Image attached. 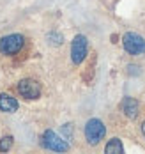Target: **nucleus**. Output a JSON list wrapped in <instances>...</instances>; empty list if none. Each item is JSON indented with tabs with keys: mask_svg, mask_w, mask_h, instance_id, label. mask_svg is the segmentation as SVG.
Segmentation results:
<instances>
[{
	"mask_svg": "<svg viewBox=\"0 0 145 154\" xmlns=\"http://www.w3.org/2000/svg\"><path fill=\"white\" fill-rule=\"evenodd\" d=\"M85 55H87V37L76 35L73 45H71V59L74 64H80V62H83Z\"/></svg>",
	"mask_w": 145,
	"mask_h": 154,
	"instance_id": "obj_6",
	"label": "nucleus"
},
{
	"mask_svg": "<svg viewBox=\"0 0 145 154\" xmlns=\"http://www.w3.org/2000/svg\"><path fill=\"white\" fill-rule=\"evenodd\" d=\"M122 143H120V140L119 138H112L108 143H106V147H104V152L106 154H122Z\"/></svg>",
	"mask_w": 145,
	"mask_h": 154,
	"instance_id": "obj_9",
	"label": "nucleus"
},
{
	"mask_svg": "<svg viewBox=\"0 0 145 154\" xmlns=\"http://www.w3.org/2000/svg\"><path fill=\"white\" fill-rule=\"evenodd\" d=\"M11 145H13V138H11V137H4V138L0 140V152L9 151V149H11Z\"/></svg>",
	"mask_w": 145,
	"mask_h": 154,
	"instance_id": "obj_10",
	"label": "nucleus"
},
{
	"mask_svg": "<svg viewBox=\"0 0 145 154\" xmlns=\"http://www.w3.org/2000/svg\"><path fill=\"white\" fill-rule=\"evenodd\" d=\"M43 145L46 147V149H50V151H57V152H65L67 149H69V143L65 142L64 138H60L55 131H51V129H48V131H44L43 133Z\"/></svg>",
	"mask_w": 145,
	"mask_h": 154,
	"instance_id": "obj_3",
	"label": "nucleus"
},
{
	"mask_svg": "<svg viewBox=\"0 0 145 154\" xmlns=\"http://www.w3.org/2000/svg\"><path fill=\"white\" fill-rule=\"evenodd\" d=\"M48 37H50V39H53V43H55V45H60V43H62V35H59V34H55V32H51Z\"/></svg>",
	"mask_w": 145,
	"mask_h": 154,
	"instance_id": "obj_11",
	"label": "nucleus"
},
{
	"mask_svg": "<svg viewBox=\"0 0 145 154\" xmlns=\"http://www.w3.org/2000/svg\"><path fill=\"white\" fill-rule=\"evenodd\" d=\"M142 131H143V135H145V122L142 124Z\"/></svg>",
	"mask_w": 145,
	"mask_h": 154,
	"instance_id": "obj_12",
	"label": "nucleus"
},
{
	"mask_svg": "<svg viewBox=\"0 0 145 154\" xmlns=\"http://www.w3.org/2000/svg\"><path fill=\"white\" fill-rule=\"evenodd\" d=\"M122 110H124V113L128 115L129 119H134L138 115V103L133 97H126L122 101Z\"/></svg>",
	"mask_w": 145,
	"mask_h": 154,
	"instance_id": "obj_8",
	"label": "nucleus"
},
{
	"mask_svg": "<svg viewBox=\"0 0 145 154\" xmlns=\"http://www.w3.org/2000/svg\"><path fill=\"white\" fill-rule=\"evenodd\" d=\"M23 35L20 34H11V35H5L0 39V53L4 55H14L18 53L21 46H23Z\"/></svg>",
	"mask_w": 145,
	"mask_h": 154,
	"instance_id": "obj_2",
	"label": "nucleus"
},
{
	"mask_svg": "<svg viewBox=\"0 0 145 154\" xmlns=\"http://www.w3.org/2000/svg\"><path fill=\"white\" fill-rule=\"evenodd\" d=\"M122 45L126 48V51H129L131 55H140L145 51V41L142 35L134 34V32H128L122 37Z\"/></svg>",
	"mask_w": 145,
	"mask_h": 154,
	"instance_id": "obj_4",
	"label": "nucleus"
},
{
	"mask_svg": "<svg viewBox=\"0 0 145 154\" xmlns=\"http://www.w3.org/2000/svg\"><path fill=\"white\" fill-rule=\"evenodd\" d=\"M18 92L23 97H27V99H37L39 94H41V87H39V83L35 80L25 78V80H21L18 83Z\"/></svg>",
	"mask_w": 145,
	"mask_h": 154,
	"instance_id": "obj_5",
	"label": "nucleus"
},
{
	"mask_svg": "<svg viewBox=\"0 0 145 154\" xmlns=\"http://www.w3.org/2000/svg\"><path fill=\"white\" fill-rule=\"evenodd\" d=\"M0 110L7 112V113H13V112L18 110V101L9 94H2L0 96Z\"/></svg>",
	"mask_w": 145,
	"mask_h": 154,
	"instance_id": "obj_7",
	"label": "nucleus"
},
{
	"mask_svg": "<svg viewBox=\"0 0 145 154\" xmlns=\"http://www.w3.org/2000/svg\"><path fill=\"white\" fill-rule=\"evenodd\" d=\"M104 124L101 122L99 119H90L87 126H85V138L90 145H96L101 142V138L104 137Z\"/></svg>",
	"mask_w": 145,
	"mask_h": 154,
	"instance_id": "obj_1",
	"label": "nucleus"
}]
</instances>
